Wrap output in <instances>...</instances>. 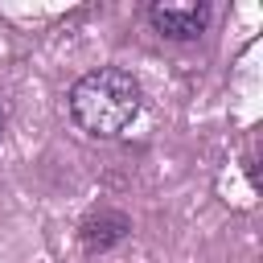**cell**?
Masks as SVG:
<instances>
[{
    "label": "cell",
    "instance_id": "obj_1",
    "mask_svg": "<svg viewBox=\"0 0 263 263\" xmlns=\"http://www.w3.org/2000/svg\"><path fill=\"white\" fill-rule=\"evenodd\" d=\"M140 107H144V90L119 66L86 70L66 95V111H70L74 127L90 140H119L136 123Z\"/></svg>",
    "mask_w": 263,
    "mask_h": 263
},
{
    "label": "cell",
    "instance_id": "obj_2",
    "mask_svg": "<svg viewBox=\"0 0 263 263\" xmlns=\"http://www.w3.org/2000/svg\"><path fill=\"white\" fill-rule=\"evenodd\" d=\"M214 8L205 0H156L148 4V25L168 41H197L210 29Z\"/></svg>",
    "mask_w": 263,
    "mask_h": 263
},
{
    "label": "cell",
    "instance_id": "obj_3",
    "mask_svg": "<svg viewBox=\"0 0 263 263\" xmlns=\"http://www.w3.org/2000/svg\"><path fill=\"white\" fill-rule=\"evenodd\" d=\"M127 234H132V218L119 214V210H111V205L90 210V214L82 218V226H78V242H82V251H90V255L111 251V247L123 242Z\"/></svg>",
    "mask_w": 263,
    "mask_h": 263
},
{
    "label": "cell",
    "instance_id": "obj_4",
    "mask_svg": "<svg viewBox=\"0 0 263 263\" xmlns=\"http://www.w3.org/2000/svg\"><path fill=\"white\" fill-rule=\"evenodd\" d=\"M0 136H4V107H0Z\"/></svg>",
    "mask_w": 263,
    "mask_h": 263
}]
</instances>
